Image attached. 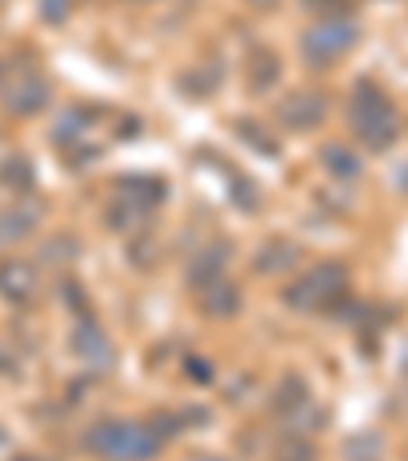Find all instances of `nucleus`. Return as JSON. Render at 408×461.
Returning <instances> with one entry per match:
<instances>
[{
  "label": "nucleus",
  "mask_w": 408,
  "mask_h": 461,
  "mask_svg": "<svg viewBox=\"0 0 408 461\" xmlns=\"http://www.w3.org/2000/svg\"><path fill=\"white\" fill-rule=\"evenodd\" d=\"M82 449L103 461H151L164 449V437L148 420H95L82 433Z\"/></svg>",
  "instance_id": "obj_1"
},
{
  "label": "nucleus",
  "mask_w": 408,
  "mask_h": 461,
  "mask_svg": "<svg viewBox=\"0 0 408 461\" xmlns=\"http://www.w3.org/2000/svg\"><path fill=\"white\" fill-rule=\"evenodd\" d=\"M348 119H351L356 140L364 143L367 151H388L392 143L400 140L396 106H392V98L384 95L380 86H372V82H356L351 103H348Z\"/></svg>",
  "instance_id": "obj_2"
},
{
  "label": "nucleus",
  "mask_w": 408,
  "mask_h": 461,
  "mask_svg": "<svg viewBox=\"0 0 408 461\" xmlns=\"http://www.w3.org/2000/svg\"><path fill=\"white\" fill-rule=\"evenodd\" d=\"M348 266L343 261H319L303 274L298 282L286 286V306L303 314H319V311H335L348 298Z\"/></svg>",
  "instance_id": "obj_3"
},
{
  "label": "nucleus",
  "mask_w": 408,
  "mask_h": 461,
  "mask_svg": "<svg viewBox=\"0 0 408 461\" xmlns=\"http://www.w3.org/2000/svg\"><path fill=\"white\" fill-rule=\"evenodd\" d=\"M356 41H359V29L351 25V21L327 17V21H319V25H311L303 33V53L314 61V66H327V61L343 58Z\"/></svg>",
  "instance_id": "obj_4"
},
{
  "label": "nucleus",
  "mask_w": 408,
  "mask_h": 461,
  "mask_svg": "<svg viewBox=\"0 0 408 461\" xmlns=\"http://www.w3.org/2000/svg\"><path fill=\"white\" fill-rule=\"evenodd\" d=\"M274 119H278L286 131L322 127V119H327V98H322L319 90H290L286 98H278Z\"/></svg>",
  "instance_id": "obj_5"
},
{
  "label": "nucleus",
  "mask_w": 408,
  "mask_h": 461,
  "mask_svg": "<svg viewBox=\"0 0 408 461\" xmlns=\"http://www.w3.org/2000/svg\"><path fill=\"white\" fill-rule=\"evenodd\" d=\"M0 98H5V106H9L13 114H37L50 106V86H45L41 74L21 70L9 78V86L0 90Z\"/></svg>",
  "instance_id": "obj_6"
},
{
  "label": "nucleus",
  "mask_w": 408,
  "mask_h": 461,
  "mask_svg": "<svg viewBox=\"0 0 408 461\" xmlns=\"http://www.w3.org/2000/svg\"><path fill=\"white\" fill-rule=\"evenodd\" d=\"M37 294V270L33 261L25 258H5L0 261V298H9V303H33Z\"/></svg>",
  "instance_id": "obj_7"
},
{
  "label": "nucleus",
  "mask_w": 408,
  "mask_h": 461,
  "mask_svg": "<svg viewBox=\"0 0 408 461\" xmlns=\"http://www.w3.org/2000/svg\"><path fill=\"white\" fill-rule=\"evenodd\" d=\"M229 258H233V245H229V241L204 245V249H200L196 258L188 261V282L200 290V286H209V282L225 278V266H229Z\"/></svg>",
  "instance_id": "obj_8"
},
{
  "label": "nucleus",
  "mask_w": 408,
  "mask_h": 461,
  "mask_svg": "<svg viewBox=\"0 0 408 461\" xmlns=\"http://www.w3.org/2000/svg\"><path fill=\"white\" fill-rule=\"evenodd\" d=\"M74 351L82 356V364L90 367H111L114 364V348L106 339V331L98 322H78V331H74Z\"/></svg>",
  "instance_id": "obj_9"
},
{
  "label": "nucleus",
  "mask_w": 408,
  "mask_h": 461,
  "mask_svg": "<svg viewBox=\"0 0 408 461\" xmlns=\"http://www.w3.org/2000/svg\"><path fill=\"white\" fill-rule=\"evenodd\" d=\"M245 78H249V90H258V95L274 90L282 78V58L274 50H253L245 58Z\"/></svg>",
  "instance_id": "obj_10"
},
{
  "label": "nucleus",
  "mask_w": 408,
  "mask_h": 461,
  "mask_svg": "<svg viewBox=\"0 0 408 461\" xmlns=\"http://www.w3.org/2000/svg\"><path fill=\"white\" fill-rule=\"evenodd\" d=\"M148 221H151V204H140V201L114 192V204H111V212H106V225H111L114 233H143Z\"/></svg>",
  "instance_id": "obj_11"
},
{
  "label": "nucleus",
  "mask_w": 408,
  "mask_h": 461,
  "mask_svg": "<svg viewBox=\"0 0 408 461\" xmlns=\"http://www.w3.org/2000/svg\"><path fill=\"white\" fill-rule=\"evenodd\" d=\"M200 311L213 314V319H229V314L241 311V290L225 278L209 282V286H200Z\"/></svg>",
  "instance_id": "obj_12"
},
{
  "label": "nucleus",
  "mask_w": 408,
  "mask_h": 461,
  "mask_svg": "<svg viewBox=\"0 0 408 461\" xmlns=\"http://www.w3.org/2000/svg\"><path fill=\"white\" fill-rule=\"evenodd\" d=\"M269 404H274V412H278V417L295 420L298 412L311 404V388H306V380L298 372H290V375H282V384L274 388V401H269Z\"/></svg>",
  "instance_id": "obj_13"
},
{
  "label": "nucleus",
  "mask_w": 408,
  "mask_h": 461,
  "mask_svg": "<svg viewBox=\"0 0 408 461\" xmlns=\"http://www.w3.org/2000/svg\"><path fill=\"white\" fill-rule=\"evenodd\" d=\"M319 164L327 167L335 180H356L359 176V156L351 148H343V143H322Z\"/></svg>",
  "instance_id": "obj_14"
},
{
  "label": "nucleus",
  "mask_w": 408,
  "mask_h": 461,
  "mask_svg": "<svg viewBox=\"0 0 408 461\" xmlns=\"http://www.w3.org/2000/svg\"><path fill=\"white\" fill-rule=\"evenodd\" d=\"M295 261H303V249H298L295 241H269L266 249L258 253V274H278V270H290Z\"/></svg>",
  "instance_id": "obj_15"
},
{
  "label": "nucleus",
  "mask_w": 408,
  "mask_h": 461,
  "mask_svg": "<svg viewBox=\"0 0 408 461\" xmlns=\"http://www.w3.org/2000/svg\"><path fill=\"white\" fill-rule=\"evenodd\" d=\"M114 192H119V196H131V201L151 204V209H156V204L164 201V180H143V176H122V180H114Z\"/></svg>",
  "instance_id": "obj_16"
},
{
  "label": "nucleus",
  "mask_w": 408,
  "mask_h": 461,
  "mask_svg": "<svg viewBox=\"0 0 408 461\" xmlns=\"http://www.w3.org/2000/svg\"><path fill=\"white\" fill-rule=\"evenodd\" d=\"M33 225H37V209H29V204L0 212V245H13V241H21V237H29Z\"/></svg>",
  "instance_id": "obj_17"
},
{
  "label": "nucleus",
  "mask_w": 408,
  "mask_h": 461,
  "mask_svg": "<svg viewBox=\"0 0 408 461\" xmlns=\"http://www.w3.org/2000/svg\"><path fill=\"white\" fill-rule=\"evenodd\" d=\"M343 461H384V437L380 433H356L343 441Z\"/></svg>",
  "instance_id": "obj_18"
},
{
  "label": "nucleus",
  "mask_w": 408,
  "mask_h": 461,
  "mask_svg": "<svg viewBox=\"0 0 408 461\" xmlns=\"http://www.w3.org/2000/svg\"><path fill=\"white\" fill-rule=\"evenodd\" d=\"M0 180L9 184V188H17V192H33L37 172H33V164H29L25 156H9L5 164H0Z\"/></svg>",
  "instance_id": "obj_19"
},
{
  "label": "nucleus",
  "mask_w": 408,
  "mask_h": 461,
  "mask_svg": "<svg viewBox=\"0 0 408 461\" xmlns=\"http://www.w3.org/2000/svg\"><path fill=\"white\" fill-rule=\"evenodd\" d=\"M274 461H314V445L303 433H286L274 445Z\"/></svg>",
  "instance_id": "obj_20"
},
{
  "label": "nucleus",
  "mask_w": 408,
  "mask_h": 461,
  "mask_svg": "<svg viewBox=\"0 0 408 461\" xmlns=\"http://www.w3.org/2000/svg\"><path fill=\"white\" fill-rule=\"evenodd\" d=\"M180 86L188 90V95H196V98H204V95H213V90L221 86V66L213 61V70H188L180 78Z\"/></svg>",
  "instance_id": "obj_21"
},
{
  "label": "nucleus",
  "mask_w": 408,
  "mask_h": 461,
  "mask_svg": "<svg viewBox=\"0 0 408 461\" xmlns=\"http://www.w3.org/2000/svg\"><path fill=\"white\" fill-rule=\"evenodd\" d=\"M233 192H237V196H233V204H237V209H258V192H253V184L249 180H237V176H233Z\"/></svg>",
  "instance_id": "obj_22"
},
{
  "label": "nucleus",
  "mask_w": 408,
  "mask_h": 461,
  "mask_svg": "<svg viewBox=\"0 0 408 461\" xmlns=\"http://www.w3.org/2000/svg\"><path fill=\"white\" fill-rule=\"evenodd\" d=\"M41 17L53 21V25H61V21L70 17V0H41Z\"/></svg>",
  "instance_id": "obj_23"
},
{
  "label": "nucleus",
  "mask_w": 408,
  "mask_h": 461,
  "mask_svg": "<svg viewBox=\"0 0 408 461\" xmlns=\"http://www.w3.org/2000/svg\"><path fill=\"white\" fill-rule=\"evenodd\" d=\"M306 9L327 13V17H343V13H348L351 5H348V0H306Z\"/></svg>",
  "instance_id": "obj_24"
},
{
  "label": "nucleus",
  "mask_w": 408,
  "mask_h": 461,
  "mask_svg": "<svg viewBox=\"0 0 408 461\" xmlns=\"http://www.w3.org/2000/svg\"><path fill=\"white\" fill-rule=\"evenodd\" d=\"M237 131H241V140L258 143L261 151H278V143H266V140H261V127H258V122H241V127H237Z\"/></svg>",
  "instance_id": "obj_25"
},
{
  "label": "nucleus",
  "mask_w": 408,
  "mask_h": 461,
  "mask_svg": "<svg viewBox=\"0 0 408 461\" xmlns=\"http://www.w3.org/2000/svg\"><path fill=\"white\" fill-rule=\"evenodd\" d=\"M0 372H13V356L5 348H0Z\"/></svg>",
  "instance_id": "obj_26"
},
{
  "label": "nucleus",
  "mask_w": 408,
  "mask_h": 461,
  "mask_svg": "<svg viewBox=\"0 0 408 461\" xmlns=\"http://www.w3.org/2000/svg\"><path fill=\"white\" fill-rule=\"evenodd\" d=\"M396 184H400V188L408 192V164H404V167H400V172H396Z\"/></svg>",
  "instance_id": "obj_27"
},
{
  "label": "nucleus",
  "mask_w": 408,
  "mask_h": 461,
  "mask_svg": "<svg viewBox=\"0 0 408 461\" xmlns=\"http://www.w3.org/2000/svg\"><path fill=\"white\" fill-rule=\"evenodd\" d=\"M253 9H274V5H278V0H249Z\"/></svg>",
  "instance_id": "obj_28"
},
{
  "label": "nucleus",
  "mask_w": 408,
  "mask_h": 461,
  "mask_svg": "<svg viewBox=\"0 0 408 461\" xmlns=\"http://www.w3.org/2000/svg\"><path fill=\"white\" fill-rule=\"evenodd\" d=\"M5 441H9V433H5V429H0V445H5Z\"/></svg>",
  "instance_id": "obj_29"
},
{
  "label": "nucleus",
  "mask_w": 408,
  "mask_h": 461,
  "mask_svg": "<svg viewBox=\"0 0 408 461\" xmlns=\"http://www.w3.org/2000/svg\"><path fill=\"white\" fill-rule=\"evenodd\" d=\"M196 461H225V457H196Z\"/></svg>",
  "instance_id": "obj_30"
}]
</instances>
